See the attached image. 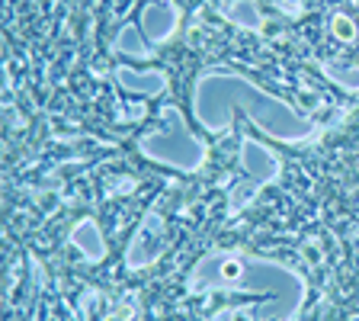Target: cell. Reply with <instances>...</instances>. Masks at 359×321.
<instances>
[{
	"label": "cell",
	"mask_w": 359,
	"mask_h": 321,
	"mask_svg": "<svg viewBox=\"0 0 359 321\" xmlns=\"http://www.w3.org/2000/svg\"><path fill=\"white\" fill-rule=\"evenodd\" d=\"M177 10L167 4V0H154V4H148L142 13V30L144 36L151 39L154 45L167 42V39L173 36V30H177Z\"/></svg>",
	"instance_id": "5"
},
{
	"label": "cell",
	"mask_w": 359,
	"mask_h": 321,
	"mask_svg": "<svg viewBox=\"0 0 359 321\" xmlns=\"http://www.w3.org/2000/svg\"><path fill=\"white\" fill-rule=\"evenodd\" d=\"M324 74H327L330 81H337L340 87H346V90H359V71H353V67H334V65H324Z\"/></svg>",
	"instance_id": "11"
},
{
	"label": "cell",
	"mask_w": 359,
	"mask_h": 321,
	"mask_svg": "<svg viewBox=\"0 0 359 321\" xmlns=\"http://www.w3.org/2000/svg\"><path fill=\"white\" fill-rule=\"evenodd\" d=\"M257 187H260V183H244V187H241L238 193L231 196V212H238L241 206H244V202H247V199H250V196L257 193Z\"/></svg>",
	"instance_id": "12"
},
{
	"label": "cell",
	"mask_w": 359,
	"mask_h": 321,
	"mask_svg": "<svg viewBox=\"0 0 359 321\" xmlns=\"http://www.w3.org/2000/svg\"><path fill=\"white\" fill-rule=\"evenodd\" d=\"M116 81L122 84L126 90H132V93H161V90L167 87V77L161 74V71H148V74H138V71H132V67H119L116 71Z\"/></svg>",
	"instance_id": "7"
},
{
	"label": "cell",
	"mask_w": 359,
	"mask_h": 321,
	"mask_svg": "<svg viewBox=\"0 0 359 321\" xmlns=\"http://www.w3.org/2000/svg\"><path fill=\"white\" fill-rule=\"evenodd\" d=\"M142 151L161 164L177 167V171H196L205 161V145L196 135H189L177 106H164V126L144 135Z\"/></svg>",
	"instance_id": "3"
},
{
	"label": "cell",
	"mask_w": 359,
	"mask_h": 321,
	"mask_svg": "<svg viewBox=\"0 0 359 321\" xmlns=\"http://www.w3.org/2000/svg\"><path fill=\"white\" fill-rule=\"evenodd\" d=\"M161 251H164V222H161V216L157 212H148L142 222V228H138V235H135L132 247H128V270H142L148 267L151 261H157L161 257Z\"/></svg>",
	"instance_id": "4"
},
{
	"label": "cell",
	"mask_w": 359,
	"mask_h": 321,
	"mask_svg": "<svg viewBox=\"0 0 359 321\" xmlns=\"http://www.w3.org/2000/svg\"><path fill=\"white\" fill-rule=\"evenodd\" d=\"M74 244L81 247V254L87 257V261H103V254H106V244H103V238H100L97 222H90V218H83L74 228Z\"/></svg>",
	"instance_id": "8"
},
{
	"label": "cell",
	"mask_w": 359,
	"mask_h": 321,
	"mask_svg": "<svg viewBox=\"0 0 359 321\" xmlns=\"http://www.w3.org/2000/svg\"><path fill=\"white\" fill-rule=\"evenodd\" d=\"M193 103H196L199 122L209 129V132H222V129L231 122L234 110H241L266 135L283 138V142H305V138L314 135V126L305 116H299L292 106H285L283 100L263 93L260 87H254V84L244 81V77L224 74V71H212V74L199 77Z\"/></svg>",
	"instance_id": "1"
},
{
	"label": "cell",
	"mask_w": 359,
	"mask_h": 321,
	"mask_svg": "<svg viewBox=\"0 0 359 321\" xmlns=\"http://www.w3.org/2000/svg\"><path fill=\"white\" fill-rule=\"evenodd\" d=\"M116 48H119V52H126V55H132V58H148V55H151V48L144 45L142 32L135 30V26H126V30L119 32V39H116Z\"/></svg>",
	"instance_id": "10"
},
{
	"label": "cell",
	"mask_w": 359,
	"mask_h": 321,
	"mask_svg": "<svg viewBox=\"0 0 359 321\" xmlns=\"http://www.w3.org/2000/svg\"><path fill=\"white\" fill-rule=\"evenodd\" d=\"M205 289H238L266 296V318L292 321L305 299V286L292 270L269 261H247L231 251H215L196 263L189 277V292Z\"/></svg>",
	"instance_id": "2"
},
{
	"label": "cell",
	"mask_w": 359,
	"mask_h": 321,
	"mask_svg": "<svg viewBox=\"0 0 359 321\" xmlns=\"http://www.w3.org/2000/svg\"><path fill=\"white\" fill-rule=\"evenodd\" d=\"M222 13L234 22V26H244V30H260V10L250 4V0H231V4H224Z\"/></svg>",
	"instance_id": "9"
},
{
	"label": "cell",
	"mask_w": 359,
	"mask_h": 321,
	"mask_svg": "<svg viewBox=\"0 0 359 321\" xmlns=\"http://www.w3.org/2000/svg\"><path fill=\"white\" fill-rule=\"evenodd\" d=\"M241 161H244V167L250 171V177H254L257 183H273V180L279 177V161L269 155L260 142H254V138H244V142H241Z\"/></svg>",
	"instance_id": "6"
}]
</instances>
